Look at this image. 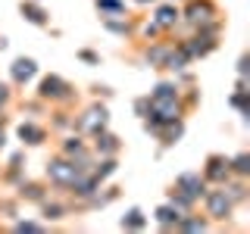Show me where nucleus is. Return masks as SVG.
<instances>
[{
	"mask_svg": "<svg viewBox=\"0 0 250 234\" xmlns=\"http://www.w3.org/2000/svg\"><path fill=\"white\" fill-rule=\"evenodd\" d=\"M160 222H163V225L172 222V209H160Z\"/></svg>",
	"mask_w": 250,
	"mask_h": 234,
	"instance_id": "obj_11",
	"label": "nucleus"
},
{
	"mask_svg": "<svg viewBox=\"0 0 250 234\" xmlns=\"http://www.w3.org/2000/svg\"><path fill=\"white\" fill-rule=\"evenodd\" d=\"M13 75H16V81H25V78L35 75V62H31V59H19L16 69H13Z\"/></svg>",
	"mask_w": 250,
	"mask_h": 234,
	"instance_id": "obj_4",
	"label": "nucleus"
},
{
	"mask_svg": "<svg viewBox=\"0 0 250 234\" xmlns=\"http://www.w3.org/2000/svg\"><path fill=\"white\" fill-rule=\"evenodd\" d=\"M50 178H57V181H62V184H75L78 172H75V166H69V162H53V166H50Z\"/></svg>",
	"mask_w": 250,
	"mask_h": 234,
	"instance_id": "obj_1",
	"label": "nucleus"
},
{
	"mask_svg": "<svg viewBox=\"0 0 250 234\" xmlns=\"http://www.w3.org/2000/svg\"><path fill=\"white\" fill-rule=\"evenodd\" d=\"M172 22H175V10H160V25H172Z\"/></svg>",
	"mask_w": 250,
	"mask_h": 234,
	"instance_id": "obj_8",
	"label": "nucleus"
},
{
	"mask_svg": "<svg viewBox=\"0 0 250 234\" xmlns=\"http://www.w3.org/2000/svg\"><path fill=\"white\" fill-rule=\"evenodd\" d=\"M178 187H188V197H197V194L203 191V184H200L197 175H182V178H178Z\"/></svg>",
	"mask_w": 250,
	"mask_h": 234,
	"instance_id": "obj_3",
	"label": "nucleus"
},
{
	"mask_svg": "<svg viewBox=\"0 0 250 234\" xmlns=\"http://www.w3.org/2000/svg\"><path fill=\"white\" fill-rule=\"evenodd\" d=\"M191 19H194V22H203V19H207V6L194 3V6H191Z\"/></svg>",
	"mask_w": 250,
	"mask_h": 234,
	"instance_id": "obj_7",
	"label": "nucleus"
},
{
	"mask_svg": "<svg viewBox=\"0 0 250 234\" xmlns=\"http://www.w3.org/2000/svg\"><path fill=\"white\" fill-rule=\"evenodd\" d=\"M131 218H128V225H131V228H141V225H144V218H141V213H138V209H135V213H128Z\"/></svg>",
	"mask_w": 250,
	"mask_h": 234,
	"instance_id": "obj_10",
	"label": "nucleus"
},
{
	"mask_svg": "<svg viewBox=\"0 0 250 234\" xmlns=\"http://www.w3.org/2000/svg\"><path fill=\"white\" fill-rule=\"evenodd\" d=\"M62 88H66V84H62L60 78H47L44 81V97H50V94L57 97V94H62Z\"/></svg>",
	"mask_w": 250,
	"mask_h": 234,
	"instance_id": "obj_5",
	"label": "nucleus"
},
{
	"mask_svg": "<svg viewBox=\"0 0 250 234\" xmlns=\"http://www.w3.org/2000/svg\"><path fill=\"white\" fill-rule=\"evenodd\" d=\"M0 100H3V88H0Z\"/></svg>",
	"mask_w": 250,
	"mask_h": 234,
	"instance_id": "obj_13",
	"label": "nucleus"
},
{
	"mask_svg": "<svg viewBox=\"0 0 250 234\" xmlns=\"http://www.w3.org/2000/svg\"><path fill=\"white\" fill-rule=\"evenodd\" d=\"M22 13H28V19H35V22H44V16L38 6H22Z\"/></svg>",
	"mask_w": 250,
	"mask_h": 234,
	"instance_id": "obj_9",
	"label": "nucleus"
},
{
	"mask_svg": "<svg viewBox=\"0 0 250 234\" xmlns=\"http://www.w3.org/2000/svg\"><path fill=\"white\" fill-rule=\"evenodd\" d=\"M19 135H22V137H28L31 144H38V140H41V131H38V128H31V125H22V128H19Z\"/></svg>",
	"mask_w": 250,
	"mask_h": 234,
	"instance_id": "obj_6",
	"label": "nucleus"
},
{
	"mask_svg": "<svg viewBox=\"0 0 250 234\" xmlns=\"http://www.w3.org/2000/svg\"><path fill=\"white\" fill-rule=\"evenodd\" d=\"M238 172H247V156H238Z\"/></svg>",
	"mask_w": 250,
	"mask_h": 234,
	"instance_id": "obj_12",
	"label": "nucleus"
},
{
	"mask_svg": "<svg viewBox=\"0 0 250 234\" xmlns=\"http://www.w3.org/2000/svg\"><path fill=\"white\" fill-rule=\"evenodd\" d=\"M209 213H213L216 218H222L225 213H229V200H225V194H213V197H209Z\"/></svg>",
	"mask_w": 250,
	"mask_h": 234,
	"instance_id": "obj_2",
	"label": "nucleus"
}]
</instances>
